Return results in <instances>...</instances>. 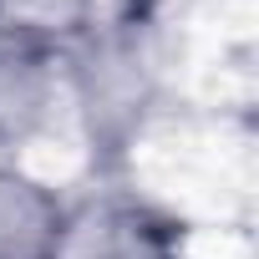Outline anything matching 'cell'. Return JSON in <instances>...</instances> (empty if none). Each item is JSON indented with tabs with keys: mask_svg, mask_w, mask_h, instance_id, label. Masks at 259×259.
<instances>
[{
	"mask_svg": "<svg viewBox=\"0 0 259 259\" xmlns=\"http://www.w3.org/2000/svg\"><path fill=\"white\" fill-rule=\"evenodd\" d=\"M61 107H71L97 168L127 163L163 107V46L143 11H107L61 51Z\"/></svg>",
	"mask_w": 259,
	"mask_h": 259,
	"instance_id": "obj_1",
	"label": "cell"
},
{
	"mask_svg": "<svg viewBox=\"0 0 259 259\" xmlns=\"http://www.w3.org/2000/svg\"><path fill=\"white\" fill-rule=\"evenodd\" d=\"M56 259H188V224L138 188H97L71 198Z\"/></svg>",
	"mask_w": 259,
	"mask_h": 259,
	"instance_id": "obj_2",
	"label": "cell"
},
{
	"mask_svg": "<svg viewBox=\"0 0 259 259\" xmlns=\"http://www.w3.org/2000/svg\"><path fill=\"white\" fill-rule=\"evenodd\" d=\"M61 112V56L0 36V158L51 133Z\"/></svg>",
	"mask_w": 259,
	"mask_h": 259,
	"instance_id": "obj_3",
	"label": "cell"
},
{
	"mask_svg": "<svg viewBox=\"0 0 259 259\" xmlns=\"http://www.w3.org/2000/svg\"><path fill=\"white\" fill-rule=\"evenodd\" d=\"M71 198L41 173L0 158V259H56Z\"/></svg>",
	"mask_w": 259,
	"mask_h": 259,
	"instance_id": "obj_4",
	"label": "cell"
},
{
	"mask_svg": "<svg viewBox=\"0 0 259 259\" xmlns=\"http://www.w3.org/2000/svg\"><path fill=\"white\" fill-rule=\"evenodd\" d=\"M102 16H107L102 0H0V36L61 56Z\"/></svg>",
	"mask_w": 259,
	"mask_h": 259,
	"instance_id": "obj_5",
	"label": "cell"
}]
</instances>
